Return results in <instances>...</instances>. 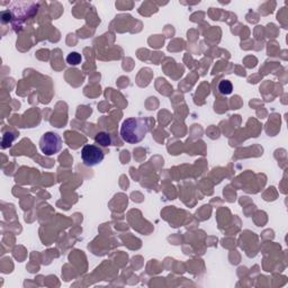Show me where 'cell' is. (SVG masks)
<instances>
[{
	"label": "cell",
	"mask_w": 288,
	"mask_h": 288,
	"mask_svg": "<svg viewBox=\"0 0 288 288\" xmlns=\"http://www.w3.org/2000/svg\"><path fill=\"white\" fill-rule=\"evenodd\" d=\"M149 132V121L143 117H131L123 122L121 136L126 143L137 144Z\"/></svg>",
	"instance_id": "cell-1"
},
{
	"label": "cell",
	"mask_w": 288,
	"mask_h": 288,
	"mask_svg": "<svg viewBox=\"0 0 288 288\" xmlns=\"http://www.w3.org/2000/svg\"><path fill=\"white\" fill-rule=\"evenodd\" d=\"M18 8L13 7L11 9H8L11 15V22H13L14 29L18 32L26 19L33 17L34 15L37 13L38 5L35 2H17Z\"/></svg>",
	"instance_id": "cell-2"
},
{
	"label": "cell",
	"mask_w": 288,
	"mask_h": 288,
	"mask_svg": "<svg viewBox=\"0 0 288 288\" xmlns=\"http://www.w3.org/2000/svg\"><path fill=\"white\" fill-rule=\"evenodd\" d=\"M40 149L44 156H54L62 149V139L54 132L44 133L40 140Z\"/></svg>",
	"instance_id": "cell-3"
},
{
	"label": "cell",
	"mask_w": 288,
	"mask_h": 288,
	"mask_svg": "<svg viewBox=\"0 0 288 288\" xmlns=\"http://www.w3.org/2000/svg\"><path fill=\"white\" fill-rule=\"evenodd\" d=\"M105 158L103 150L95 144H86L81 150V159L84 166L94 167L102 162Z\"/></svg>",
	"instance_id": "cell-4"
},
{
	"label": "cell",
	"mask_w": 288,
	"mask_h": 288,
	"mask_svg": "<svg viewBox=\"0 0 288 288\" xmlns=\"http://www.w3.org/2000/svg\"><path fill=\"white\" fill-rule=\"evenodd\" d=\"M95 142L96 144L101 145V147H109V145H112V137L108 133L99 132L96 134Z\"/></svg>",
	"instance_id": "cell-5"
},
{
	"label": "cell",
	"mask_w": 288,
	"mask_h": 288,
	"mask_svg": "<svg viewBox=\"0 0 288 288\" xmlns=\"http://www.w3.org/2000/svg\"><path fill=\"white\" fill-rule=\"evenodd\" d=\"M218 91L222 95H231L233 91V86L232 83L229 81V80H222L218 84Z\"/></svg>",
	"instance_id": "cell-6"
},
{
	"label": "cell",
	"mask_w": 288,
	"mask_h": 288,
	"mask_svg": "<svg viewBox=\"0 0 288 288\" xmlns=\"http://www.w3.org/2000/svg\"><path fill=\"white\" fill-rule=\"evenodd\" d=\"M81 54H79L78 52H71L67 56V63L70 65H78L81 63Z\"/></svg>",
	"instance_id": "cell-7"
},
{
	"label": "cell",
	"mask_w": 288,
	"mask_h": 288,
	"mask_svg": "<svg viewBox=\"0 0 288 288\" xmlns=\"http://www.w3.org/2000/svg\"><path fill=\"white\" fill-rule=\"evenodd\" d=\"M15 140V134L13 132H7L3 134L2 136V149L8 148L13 143V141Z\"/></svg>",
	"instance_id": "cell-8"
}]
</instances>
